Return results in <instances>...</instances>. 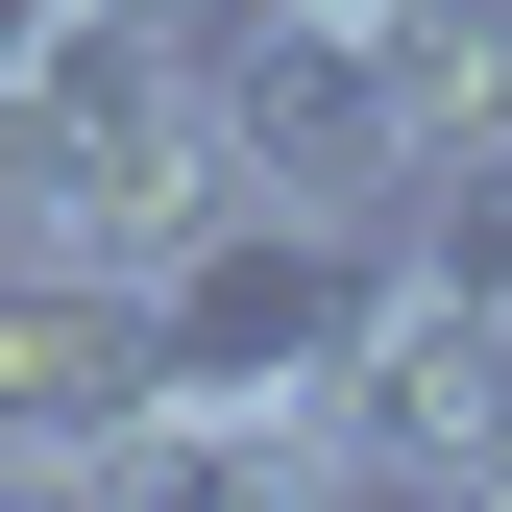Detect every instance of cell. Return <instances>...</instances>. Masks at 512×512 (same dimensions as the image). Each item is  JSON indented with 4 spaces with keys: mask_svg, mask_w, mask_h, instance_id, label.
I'll list each match as a JSON object with an SVG mask.
<instances>
[{
    "mask_svg": "<svg viewBox=\"0 0 512 512\" xmlns=\"http://www.w3.org/2000/svg\"><path fill=\"white\" fill-rule=\"evenodd\" d=\"M366 244H391V269H439V293H488V317H512V98H488V122H439V147L391 171V220H366Z\"/></svg>",
    "mask_w": 512,
    "mask_h": 512,
    "instance_id": "cell-2",
    "label": "cell"
},
{
    "mask_svg": "<svg viewBox=\"0 0 512 512\" xmlns=\"http://www.w3.org/2000/svg\"><path fill=\"white\" fill-rule=\"evenodd\" d=\"M317 439L342 488H512V317L439 269H366V317L317 342Z\"/></svg>",
    "mask_w": 512,
    "mask_h": 512,
    "instance_id": "cell-1",
    "label": "cell"
},
{
    "mask_svg": "<svg viewBox=\"0 0 512 512\" xmlns=\"http://www.w3.org/2000/svg\"><path fill=\"white\" fill-rule=\"evenodd\" d=\"M342 25H366V74H391V122H415V147L512 98V0H342Z\"/></svg>",
    "mask_w": 512,
    "mask_h": 512,
    "instance_id": "cell-3",
    "label": "cell"
}]
</instances>
